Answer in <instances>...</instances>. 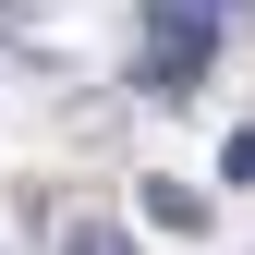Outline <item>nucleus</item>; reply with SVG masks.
Masks as SVG:
<instances>
[{"instance_id": "nucleus-1", "label": "nucleus", "mask_w": 255, "mask_h": 255, "mask_svg": "<svg viewBox=\"0 0 255 255\" xmlns=\"http://www.w3.org/2000/svg\"><path fill=\"white\" fill-rule=\"evenodd\" d=\"M219 49V0H146V98H195Z\"/></svg>"}, {"instance_id": "nucleus-2", "label": "nucleus", "mask_w": 255, "mask_h": 255, "mask_svg": "<svg viewBox=\"0 0 255 255\" xmlns=\"http://www.w3.org/2000/svg\"><path fill=\"white\" fill-rule=\"evenodd\" d=\"M146 219H158V231H207V195H195V182H146Z\"/></svg>"}, {"instance_id": "nucleus-3", "label": "nucleus", "mask_w": 255, "mask_h": 255, "mask_svg": "<svg viewBox=\"0 0 255 255\" xmlns=\"http://www.w3.org/2000/svg\"><path fill=\"white\" fill-rule=\"evenodd\" d=\"M61 255H134V243H122L110 219H98V231H73V243H61Z\"/></svg>"}, {"instance_id": "nucleus-4", "label": "nucleus", "mask_w": 255, "mask_h": 255, "mask_svg": "<svg viewBox=\"0 0 255 255\" xmlns=\"http://www.w3.org/2000/svg\"><path fill=\"white\" fill-rule=\"evenodd\" d=\"M219 170H231V182H255V134H231V158H219Z\"/></svg>"}]
</instances>
